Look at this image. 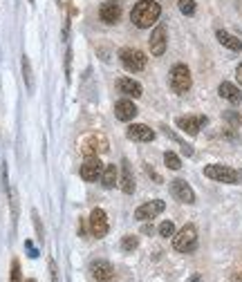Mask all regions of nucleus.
I'll return each mask as SVG.
<instances>
[{"mask_svg": "<svg viewBox=\"0 0 242 282\" xmlns=\"http://www.w3.org/2000/svg\"><path fill=\"white\" fill-rule=\"evenodd\" d=\"M177 5H179V11H182L184 16L195 14V0H177Z\"/></svg>", "mask_w": 242, "mask_h": 282, "instance_id": "obj_26", "label": "nucleus"}, {"mask_svg": "<svg viewBox=\"0 0 242 282\" xmlns=\"http://www.w3.org/2000/svg\"><path fill=\"white\" fill-rule=\"evenodd\" d=\"M112 3H117V0H112Z\"/></svg>", "mask_w": 242, "mask_h": 282, "instance_id": "obj_39", "label": "nucleus"}, {"mask_svg": "<svg viewBox=\"0 0 242 282\" xmlns=\"http://www.w3.org/2000/svg\"><path fill=\"white\" fill-rule=\"evenodd\" d=\"M25 249H27V251H30V258H38V249H36V246H34V244H32V242H30V240H27V242H25Z\"/></svg>", "mask_w": 242, "mask_h": 282, "instance_id": "obj_33", "label": "nucleus"}, {"mask_svg": "<svg viewBox=\"0 0 242 282\" xmlns=\"http://www.w3.org/2000/svg\"><path fill=\"white\" fill-rule=\"evenodd\" d=\"M166 204L162 200H153V202H146V204H142L135 211V217L142 219V222H146V219H153L155 215H159V213H164Z\"/></svg>", "mask_w": 242, "mask_h": 282, "instance_id": "obj_13", "label": "nucleus"}, {"mask_svg": "<svg viewBox=\"0 0 242 282\" xmlns=\"http://www.w3.org/2000/svg\"><path fill=\"white\" fill-rule=\"evenodd\" d=\"M164 161H166V166L171 168V171H179V168H182V161H179V157L175 155V152H166Z\"/></svg>", "mask_w": 242, "mask_h": 282, "instance_id": "obj_23", "label": "nucleus"}, {"mask_svg": "<svg viewBox=\"0 0 242 282\" xmlns=\"http://www.w3.org/2000/svg\"><path fill=\"white\" fill-rule=\"evenodd\" d=\"M204 175L213 182H222V184H240V173L235 168H229L224 163H211L204 168Z\"/></svg>", "mask_w": 242, "mask_h": 282, "instance_id": "obj_3", "label": "nucleus"}, {"mask_svg": "<svg viewBox=\"0 0 242 282\" xmlns=\"http://www.w3.org/2000/svg\"><path fill=\"white\" fill-rule=\"evenodd\" d=\"M9 282H22V271H20V262L11 260V273H9Z\"/></svg>", "mask_w": 242, "mask_h": 282, "instance_id": "obj_24", "label": "nucleus"}, {"mask_svg": "<svg viewBox=\"0 0 242 282\" xmlns=\"http://www.w3.org/2000/svg\"><path fill=\"white\" fill-rule=\"evenodd\" d=\"M224 119H227L229 123H233V128L242 126V115H238V112H233V110H227V112H224Z\"/></svg>", "mask_w": 242, "mask_h": 282, "instance_id": "obj_28", "label": "nucleus"}, {"mask_svg": "<svg viewBox=\"0 0 242 282\" xmlns=\"http://www.w3.org/2000/svg\"><path fill=\"white\" fill-rule=\"evenodd\" d=\"M235 78H238V83H242V63L238 65V70H235Z\"/></svg>", "mask_w": 242, "mask_h": 282, "instance_id": "obj_35", "label": "nucleus"}, {"mask_svg": "<svg viewBox=\"0 0 242 282\" xmlns=\"http://www.w3.org/2000/svg\"><path fill=\"white\" fill-rule=\"evenodd\" d=\"M32 217H34V227H36V233H38V242H43V240H45V233H43V224H41V217H38V213H36V211L32 213Z\"/></svg>", "mask_w": 242, "mask_h": 282, "instance_id": "obj_29", "label": "nucleus"}, {"mask_svg": "<svg viewBox=\"0 0 242 282\" xmlns=\"http://www.w3.org/2000/svg\"><path fill=\"white\" fill-rule=\"evenodd\" d=\"M173 249L179 253H191L198 249V229H195V224H186L173 238Z\"/></svg>", "mask_w": 242, "mask_h": 282, "instance_id": "obj_2", "label": "nucleus"}, {"mask_svg": "<svg viewBox=\"0 0 242 282\" xmlns=\"http://www.w3.org/2000/svg\"><path fill=\"white\" fill-rule=\"evenodd\" d=\"M144 168H146V173H148V175H150V177H153V179H155V184H159V182H162L159 173H155V171H153V168H150V166H148V163H146V166H144Z\"/></svg>", "mask_w": 242, "mask_h": 282, "instance_id": "obj_34", "label": "nucleus"}, {"mask_svg": "<svg viewBox=\"0 0 242 282\" xmlns=\"http://www.w3.org/2000/svg\"><path fill=\"white\" fill-rule=\"evenodd\" d=\"M137 112H139L137 105H135L130 99H121V101H117V105H115V115L119 121H132L135 117H137Z\"/></svg>", "mask_w": 242, "mask_h": 282, "instance_id": "obj_16", "label": "nucleus"}, {"mask_svg": "<svg viewBox=\"0 0 242 282\" xmlns=\"http://www.w3.org/2000/svg\"><path fill=\"white\" fill-rule=\"evenodd\" d=\"M99 18L103 22H108V25H115L121 18V7L117 3H112V0H108V3H103L99 7Z\"/></svg>", "mask_w": 242, "mask_h": 282, "instance_id": "obj_15", "label": "nucleus"}, {"mask_svg": "<svg viewBox=\"0 0 242 282\" xmlns=\"http://www.w3.org/2000/svg\"><path fill=\"white\" fill-rule=\"evenodd\" d=\"M128 137L132 141H144V144H148V141L155 139V130L148 128L146 123H132V126L128 128Z\"/></svg>", "mask_w": 242, "mask_h": 282, "instance_id": "obj_17", "label": "nucleus"}, {"mask_svg": "<svg viewBox=\"0 0 242 282\" xmlns=\"http://www.w3.org/2000/svg\"><path fill=\"white\" fill-rule=\"evenodd\" d=\"M186 282H200V275H193V278H189Z\"/></svg>", "mask_w": 242, "mask_h": 282, "instance_id": "obj_36", "label": "nucleus"}, {"mask_svg": "<svg viewBox=\"0 0 242 282\" xmlns=\"http://www.w3.org/2000/svg\"><path fill=\"white\" fill-rule=\"evenodd\" d=\"M70 74H72V49H67L65 54V78L70 81Z\"/></svg>", "mask_w": 242, "mask_h": 282, "instance_id": "obj_30", "label": "nucleus"}, {"mask_svg": "<svg viewBox=\"0 0 242 282\" xmlns=\"http://www.w3.org/2000/svg\"><path fill=\"white\" fill-rule=\"evenodd\" d=\"M137 244H139L137 235H123V240H121V249L123 251H135V249H137Z\"/></svg>", "mask_w": 242, "mask_h": 282, "instance_id": "obj_25", "label": "nucleus"}, {"mask_svg": "<svg viewBox=\"0 0 242 282\" xmlns=\"http://www.w3.org/2000/svg\"><path fill=\"white\" fill-rule=\"evenodd\" d=\"M117 90H119L121 94H126V97H142V86H139L137 81H132V78L128 76H121L117 78Z\"/></svg>", "mask_w": 242, "mask_h": 282, "instance_id": "obj_18", "label": "nucleus"}, {"mask_svg": "<svg viewBox=\"0 0 242 282\" xmlns=\"http://www.w3.org/2000/svg\"><path fill=\"white\" fill-rule=\"evenodd\" d=\"M90 271H92V275H94V280H97V282H112L117 278L115 267H112L110 262H105V260H94L92 267H90Z\"/></svg>", "mask_w": 242, "mask_h": 282, "instance_id": "obj_12", "label": "nucleus"}, {"mask_svg": "<svg viewBox=\"0 0 242 282\" xmlns=\"http://www.w3.org/2000/svg\"><path fill=\"white\" fill-rule=\"evenodd\" d=\"M119 186L126 195L135 193V175H132V166L128 159L121 161V173H119Z\"/></svg>", "mask_w": 242, "mask_h": 282, "instance_id": "obj_14", "label": "nucleus"}, {"mask_svg": "<svg viewBox=\"0 0 242 282\" xmlns=\"http://www.w3.org/2000/svg\"><path fill=\"white\" fill-rule=\"evenodd\" d=\"M110 146H108V139L103 137V134H88V137L81 139V152L86 157H97L101 152H108Z\"/></svg>", "mask_w": 242, "mask_h": 282, "instance_id": "obj_6", "label": "nucleus"}, {"mask_svg": "<svg viewBox=\"0 0 242 282\" xmlns=\"http://www.w3.org/2000/svg\"><path fill=\"white\" fill-rule=\"evenodd\" d=\"M162 128H164V132L168 134V137H173V132H171V130H168V128H166V126H162ZM173 139H175V137H173ZM179 146H182L184 155H189V157H191V155H193V148H191V146H186V144H184V141H179Z\"/></svg>", "mask_w": 242, "mask_h": 282, "instance_id": "obj_31", "label": "nucleus"}, {"mask_svg": "<svg viewBox=\"0 0 242 282\" xmlns=\"http://www.w3.org/2000/svg\"><path fill=\"white\" fill-rule=\"evenodd\" d=\"M119 61L128 72H144L146 70V54L139 52V49H132V47L119 49Z\"/></svg>", "mask_w": 242, "mask_h": 282, "instance_id": "obj_5", "label": "nucleus"}, {"mask_svg": "<svg viewBox=\"0 0 242 282\" xmlns=\"http://www.w3.org/2000/svg\"><path fill=\"white\" fill-rule=\"evenodd\" d=\"M30 5H34V0H30Z\"/></svg>", "mask_w": 242, "mask_h": 282, "instance_id": "obj_38", "label": "nucleus"}, {"mask_svg": "<svg viewBox=\"0 0 242 282\" xmlns=\"http://www.w3.org/2000/svg\"><path fill=\"white\" fill-rule=\"evenodd\" d=\"M206 117L204 115H191V117H179L177 119V128L182 132H186V134H191V137H195L202 128L206 126Z\"/></svg>", "mask_w": 242, "mask_h": 282, "instance_id": "obj_8", "label": "nucleus"}, {"mask_svg": "<svg viewBox=\"0 0 242 282\" xmlns=\"http://www.w3.org/2000/svg\"><path fill=\"white\" fill-rule=\"evenodd\" d=\"M218 92H220V97H222V99H227L229 103H233V105H238L240 101H242V92L238 90V86H233V83H229V81L220 83Z\"/></svg>", "mask_w": 242, "mask_h": 282, "instance_id": "obj_19", "label": "nucleus"}, {"mask_svg": "<svg viewBox=\"0 0 242 282\" xmlns=\"http://www.w3.org/2000/svg\"><path fill=\"white\" fill-rule=\"evenodd\" d=\"M49 275H52V282H59V267L52 258H49Z\"/></svg>", "mask_w": 242, "mask_h": 282, "instance_id": "obj_32", "label": "nucleus"}, {"mask_svg": "<svg viewBox=\"0 0 242 282\" xmlns=\"http://www.w3.org/2000/svg\"><path fill=\"white\" fill-rule=\"evenodd\" d=\"M90 231H92L94 238H105L110 231V224H108V215H105L103 208H94L90 213Z\"/></svg>", "mask_w": 242, "mask_h": 282, "instance_id": "obj_7", "label": "nucleus"}, {"mask_svg": "<svg viewBox=\"0 0 242 282\" xmlns=\"http://www.w3.org/2000/svg\"><path fill=\"white\" fill-rule=\"evenodd\" d=\"M171 195L182 202V204H193L195 202V193H193V188H191V184L186 182V179H173L171 182Z\"/></svg>", "mask_w": 242, "mask_h": 282, "instance_id": "obj_9", "label": "nucleus"}, {"mask_svg": "<svg viewBox=\"0 0 242 282\" xmlns=\"http://www.w3.org/2000/svg\"><path fill=\"white\" fill-rule=\"evenodd\" d=\"M166 45H168V38H166V27L164 25H155L153 34L148 38V47H150V54L153 56H162L166 52Z\"/></svg>", "mask_w": 242, "mask_h": 282, "instance_id": "obj_10", "label": "nucleus"}, {"mask_svg": "<svg viewBox=\"0 0 242 282\" xmlns=\"http://www.w3.org/2000/svg\"><path fill=\"white\" fill-rule=\"evenodd\" d=\"M159 16H162V5L157 0H139L130 9V20L139 30L153 27L155 20H159Z\"/></svg>", "mask_w": 242, "mask_h": 282, "instance_id": "obj_1", "label": "nucleus"}, {"mask_svg": "<svg viewBox=\"0 0 242 282\" xmlns=\"http://www.w3.org/2000/svg\"><path fill=\"white\" fill-rule=\"evenodd\" d=\"M216 38L220 41V45H224V47L231 49V52H242V41H240V38H235L233 34H229L227 30H218Z\"/></svg>", "mask_w": 242, "mask_h": 282, "instance_id": "obj_20", "label": "nucleus"}, {"mask_svg": "<svg viewBox=\"0 0 242 282\" xmlns=\"http://www.w3.org/2000/svg\"><path fill=\"white\" fill-rule=\"evenodd\" d=\"M191 86H193V78H191V70L184 63H177L171 70V88L177 94H186Z\"/></svg>", "mask_w": 242, "mask_h": 282, "instance_id": "obj_4", "label": "nucleus"}, {"mask_svg": "<svg viewBox=\"0 0 242 282\" xmlns=\"http://www.w3.org/2000/svg\"><path fill=\"white\" fill-rule=\"evenodd\" d=\"M101 186L103 188H115L117 182H119V171H117L115 163H108V166H103V173H101Z\"/></svg>", "mask_w": 242, "mask_h": 282, "instance_id": "obj_21", "label": "nucleus"}, {"mask_svg": "<svg viewBox=\"0 0 242 282\" xmlns=\"http://www.w3.org/2000/svg\"><path fill=\"white\" fill-rule=\"evenodd\" d=\"M159 235H162V238H173V235H175V224H173L171 219L162 222V227H159Z\"/></svg>", "mask_w": 242, "mask_h": 282, "instance_id": "obj_27", "label": "nucleus"}, {"mask_svg": "<svg viewBox=\"0 0 242 282\" xmlns=\"http://www.w3.org/2000/svg\"><path fill=\"white\" fill-rule=\"evenodd\" d=\"M20 65H22V78H25V86L30 92H34V74H32V63H30V59H27L25 54H22V59H20Z\"/></svg>", "mask_w": 242, "mask_h": 282, "instance_id": "obj_22", "label": "nucleus"}, {"mask_svg": "<svg viewBox=\"0 0 242 282\" xmlns=\"http://www.w3.org/2000/svg\"><path fill=\"white\" fill-rule=\"evenodd\" d=\"M25 282H36V280H25Z\"/></svg>", "mask_w": 242, "mask_h": 282, "instance_id": "obj_37", "label": "nucleus"}, {"mask_svg": "<svg viewBox=\"0 0 242 282\" xmlns=\"http://www.w3.org/2000/svg\"><path fill=\"white\" fill-rule=\"evenodd\" d=\"M101 173H103V163H101L99 157H88V159L81 163L83 182H99Z\"/></svg>", "mask_w": 242, "mask_h": 282, "instance_id": "obj_11", "label": "nucleus"}]
</instances>
